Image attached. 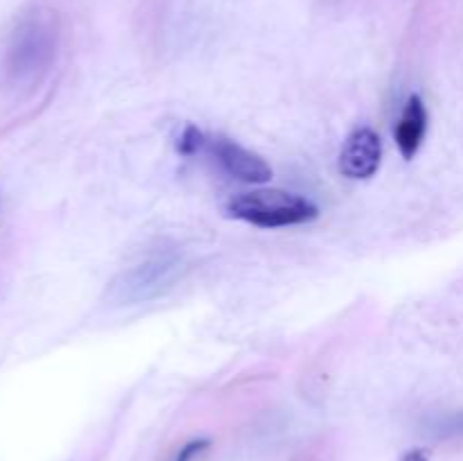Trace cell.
<instances>
[{
    "mask_svg": "<svg viewBox=\"0 0 463 461\" xmlns=\"http://www.w3.org/2000/svg\"><path fill=\"white\" fill-rule=\"evenodd\" d=\"M428 120L430 118L425 102L419 95H411V98L407 99L405 108H402V116L396 127V145L407 161H411V158L419 154L420 145H423L425 140V134H428Z\"/></svg>",
    "mask_w": 463,
    "mask_h": 461,
    "instance_id": "6",
    "label": "cell"
},
{
    "mask_svg": "<svg viewBox=\"0 0 463 461\" xmlns=\"http://www.w3.org/2000/svg\"><path fill=\"white\" fill-rule=\"evenodd\" d=\"M185 271V262L176 253H158L129 269L120 271L109 283L104 298L111 306H140L170 292Z\"/></svg>",
    "mask_w": 463,
    "mask_h": 461,
    "instance_id": "3",
    "label": "cell"
},
{
    "mask_svg": "<svg viewBox=\"0 0 463 461\" xmlns=\"http://www.w3.org/2000/svg\"><path fill=\"white\" fill-rule=\"evenodd\" d=\"M383 163V140L369 127L353 131L339 154V170L348 179H371Z\"/></svg>",
    "mask_w": 463,
    "mask_h": 461,
    "instance_id": "5",
    "label": "cell"
},
{
    "mask_svg": "<svg viewBox=\"0 0 463 461\" xmlns=\"http://www.w3.org/2000/svg\"><path fill=\"white\" fill-rule=\"evenodd\" d=\"M203 152L217 161V165L233 179L242 181V183H267L271 179L269 163L262 156H258L251 149L242 147L235 140L224 138V136H215V138L206 140V149Z\"/></svg>",
    "mask_w": 463,
    "mask_h": 461,
    "instance_id": "4",
    "label": "cell"
},
{
    "mask_svg": "<svg viewBox=\"0 0 463 461\" xmlns=\"http://www.w3.org/2000/svg\"><path fill=\"white\" fill-rule=\"evenodd\" d=\"M206 140L208 136L203 134L199 127L188 125L184 129V134H181L176 149H179L184 156H197V154H203V149H206Z\"/></svg>",
    "mask_w": 463,
    "mask_h": 461,
    "instance_id": "8",
    "label": "cell"
},
{
    "mask_svg": "<svg viewBox=\"0 0 463 461\" xmlns=\"http://www.w3.org/2000/svg\"><path fill=\"white\" fill-rule=\"evenodd\" d=\"M401 461H428V456H425L420 450H411V452H407Z\"/></svg>",
    "mask_w": 463,
    "mask_h": 461,
    "instance_id": "10",
    "label": "cell"
},
{
    "mask_svg": "<svg viewBox=\"0 0 463 461\" xmlns=\"http://www.w3.org/2000/svg\"><path fill=\"white\" fill-rule=\"evenodd\" d=\"M226 215L258 229H288L317 220L319 208L301 194L269 188L231 197L226 203Z\"/></svg>",
    "mask_w": 463,
    "mask_h": 461,
    "instance_id": "2",
    "label": "cell"
},
{
    "mask_svg": "<svg viewBox=\"0 0 463 461\" xmlns=\"http://www.w3.org/2000/svg\"><path fill=\"white\" fill-rule=\"evenodd\" d=\"M425 432L437 441H461L463 438V409L441 414L425 425Z\"/></svg>",
    "mask_w": 463,
    "mask_h": 461,
    "instance_id": "7",
    "label": "cell"
},
{
    "mask_svg": "<svg viewBox=\"0 0 463 461\" xmlns=\"http://www.w3.org/2000/svg\"><path fill=\"white\" fill-rule=\"evenodd\" d=\"M208 446H211V441H208V438H194V441L185 443V446L176 452L175 461H193L194 456L202 455Z\"/></svg>",
    "mask_w": 463,
    "mask_h": 461,
    "instance_id": "9",
    "label": "cell"
},
{
    "mask_svg": "<svg viewBox=\"0 0 463 461\" xmlns=\"http://www.w3.org/2000/svg\"><path fill=\"white\" fill-rule=\"evenodd\" d=\"M61 45L59 16L48 7H32L23 14L7 36L0 57V84L12 90L39 86L52 71Z\"/></svg>",
    "mask_w": 463,
    "mask_h": 461,
    "instance_id": "1",
    "label": "cell"
}]
</instances>
